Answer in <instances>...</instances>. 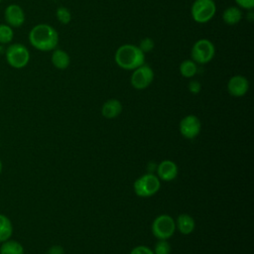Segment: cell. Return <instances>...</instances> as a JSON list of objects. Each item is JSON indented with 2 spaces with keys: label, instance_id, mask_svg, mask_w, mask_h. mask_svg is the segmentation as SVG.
Here are the masks:
<instances>
[{
  "label": "cell",
  "instance_id": "1",
  "mask_svg": "<svg viewBox=\"0 0 254 254\" xmlns=\"http://www.w3.org/2000/svg\"><path fill=\"white\" fill-rule=\"evenodd\" d=\"M29 42L32 47L41 52L54 51L59 44L57 30L48 24H38L29 33Z\"/></svg>",
  "mask_w": 254,
  "mask_h": 254
},
{
  "label": "cell",
  "instance_id": "2",
  "mask_svg": "<svg viewBox=\"0 0 254 254\" xmlns=\"http://www.w3.org/2000/svg\"><path fill=\"white\" fill-rule=\"evenodd\" d=\"M114 61L122 69L133 70L145 64V54L136 45L124 44L116 50Z\"/></svg>",
  "mask_w": 254,
  "mask_h": 254
},
{
  "label": "cell",
  "instance_id": "3",
  "mask_svg": "<svg viewBox=\"0 0 254 254\" xmlns=\"http://www.w3.org/2000/svg\"><path fill=\"white\" fill-rule=\"evenodd\" d=\"M161 180L154 174L148 173L139 177L134 183V191L138 196L150 197L158 192Z\"/></svg>",
  "mask_w": 254,
  "mask_h": 254
},
{
  "label": "cell",
  "instance_id": "4",
  "mask_svg": "<svg viewBox=\"0 0 254 254\" xmlns=\"http://www.w3.org/2000/svg\"><path fill=\"white\" fill-rule=\"evenodd\" d=\"M216 13L214 0H194L190 7V15L194 22L205 24L209 22Z\"/></svg>",
  "mask_w": 254,
  "mask_h": 254
},
{
  "label": "cell",
  "instance_id": "5",
  "mask_svg": "<svg viewBox=\"0 0 254 254\" xmlns=\"http://www.w3.org/2000/svg\"><path fill=\"white\" fill-rule=\"evenodd\" d=\"M191 60L198 64H206L212 61L215 56V47L208 39L197 40L190 51Z\"/></svg>",
  "mask_w": 254,
  "mask_h": 254
},
{
  "label": "cell",
  "instance_id": "6",
  "mask_svg": "<svg viewBox=\"0 0 254 254\" xmlns=\"http://www.w3.org/2000/svg\"><path fill=\"white\" fill-rule=\"evenodd\" d=\"M5 57L10 66L14 68H23L29 64L30 52L26 46L15 43L5 50Z\"/></svg>",
  "mask_w": 254,
  "mask_h": 254
},
{
  "label": "cell",
  "instance_id": "7",
  "mask_svg": "<svg viewBox=\"0 0 254 254\" xmlns=\"http://www.w3.org/2000/svg\"><path fill=\"white\" fill-rule=\"evenodd\" d=\"M176 230V222L169 214H161L157 216L152 223V232L158 239L168 240L173 236Z\"/></svg>",
  "mask_w": 254,
  "mask_h": 254
},
{
  "label": "cell",
  "instance_id": "8",
  "mask_svg": "<svg viewBox=\"0 0 254 254\" xmlns=\"http://www.w3.org/2000/svg\"><path fill=\"white\" fill-rule=\"evenodd\" d=\"M154 76L155 74L153 68L150 65L144 64L133 69L130 76V83L135 89L143 90L149 87V85L153 82Z\"/></svg>",
  "mask_w": 254,
  "mask_h": 254
},
{
  "label": "cell",
  "instance_id": "9",
  "mask_svg": "<svg viewBox=\"0 0 254 254\" xmlns=\"http://www.w3.org/2000/svg\"><path fill=\"white\" fill-rule=\"evenodd\" d=\"M180 132L187 139L195 138L200 132V121L195 115H187L180 122Z\"/></svg>",
  "mask_w": 254,
  "mask_h": 254
},
{
  "label": "cell",
  "instance_id": "10",
  "mask_svg": "<svg viewBox=\"0 0 254 254\" xmlns=\"http://www.w3.org/2000/svg\"><path fill=\"white\" fill-rule=\"evenodd\" d=\"M4 18L7 25L12 28H18L25 22V13L20 5L10 4L5 8Z\"/></svg>",
  "mask_w": 254,
  "mask_h": 254
},
{
  "label": "cell",
  "instance_id": "11",
  "mask_svg": "<svg viewBox=\"0 0 254 254\" xmlns=\"http://www.w3.org/2000/svg\"><path fill=\"white\" fill-rule=\"evenodd\" d=\"M249 89L248 79L240 74L233 75L227 82V91L233 97L244 96Z\"/></svg>",
  "mask_w": 254,
  "mask_h": 254
},
{
  "label": "cell",
  "instance_id": "12",
  "mask_svg": "<svg viewBox=\"0 0 254 254\" xmlns=\"http://www.w3.org/2000/svg\"><path fill=\"white\" fill-rule=\"evenodd\" d=\"M178 166L171 160L162 161L157 167V177L165 182H171L178 176Z\"/></svg>",
  "mask_w": 254,
  "mask_h": 254
},
{
  "label": "cell",
  "instance_id": "13",
  "mask_svg": "<svg viewBox=\"0 0 254 254\" xmlns=\"http://www.w3.org/2000/svg\"><path fill=\"white\" fill-rule=\"evenodd\" d=\"M122 112V104L118 99L111 98L106 100L101 107V114L107 119H113Z\"/></svg>",
  "mask_w": 254,
  "mask_h": 254
},
{
  "label": "cell",
  "instance_id": "14",
  "mask_svg": "<svg viewBox=\"0 0 254 254\" xmlns=\"http://www.w3.org/2000/svg\"><path fill=\"white\" fill-rule=\"evenodd\" d=\"M175 222H176V228H178L179 231L184 235L190 234L195 227V222L193 218L187 213L180 214Z\"/></svg>",
  "mask_w": 254,
  "mask_h": 254
},
{
  "label": "cell",
  "instance_id": "15",
  "mask_svg": "<svg viewBox=\"0 0 254 254\" xmlns=\"http://www.w3.org/2000/svg\"><path fill=\"white\" fill-rule=\"evenodd\" d=\"M243 17L241 9L237 6H229L222 13V20L226 25L234 26L238 24Z\"/></svg>",
  "mask_w": 254,
  "mask_h": 254
},
{
  "label": "cell",
  "instance_id": "16",
  "mask_svg": "<svg viewBox=\"0 0 254 254\" xmlns=\"http://www.w3.org/2000/svg\"><path fill=\"white\" fill-rule=\"evenodd\" d=\"M51 61L53 65L59 69H65L70 64L69 55L61 49H55L53 51Z\"/></svg>",
  "mask_w": 254,
  "mask_h": 254
},
{
  "label": "cell",
  "instance_id": "17",
  "mask_svg": "<svg viewBox=\"0 0 254 254\" xmlns=\"http://www.w3.org/2000/svg\"><path fill=\"white\" fill-rule=\"evenodd\" d=\"M0 254H24V247L17 240L10 238L1 243Z\"/></svg>",
  "mask_w": 254,
  "mask_h": 254
},
{
  "label": "cell",
  "instance_id": "18",
  "mask_svg": "<svg viewBox=\"0 0 254 254\" xmlns=\"http://www.w3.org/2000/svg\"><path fill=\"white\" fill-rule=\"evenodd\" d=\"M13 233V224L9 217L0 213V243L11 238Z\"/></svg>",
  "mask_w": 254,
  "mask_h": 254
},
{
  "label": "cell",
  "instance_id": "19",
  "mask_svg": "<svg viewBox=\"0 0 254 254\" xmlns=\"http://www.w3.org/2000/svg\"><path fill=\"white\" fill-rule=\"evenodd\" d=\"M180 73L186 77L190 78L193 77L197 72V64H195L192 60H185L180 64Z\"/></svg>",
  "mask_w": 254,
  "mask_h": 254
},
{
  "label": "cell",
  "instance_id": "20",
  "mask_svg": "<svg viewBox=\"0 0 254 254\" xmlns=\"http://www.w3.org/2000/svg\"><path fill=\"white\" fill-rule=\"evenodd\" d=\"M14 37L13 29L7 24H0V44H9Z\"/></svg>",
  "mask_w": 254,
  "mask_h": 254
},
{
  "label": "cell",
  "instance_id": "21",
  "mask_svg": "<svg viewBox=\"0 0 254 254\" xmlns=\"http://www.w3.org/2000/svg\"><path fill=\"white\" fill-rule=\"evenodd\" d=\"M56 17L58 21L63 25H67L71 21V13L65 7H59L56 11Z\"/></svg>",
  "mask_w": 254,
  "mask_h": 254
},
{
  "label": "cell",
  "instance_id": "22",
  "mask_svg": "<svg viewBox=\"0 0 254 254\" xmlns=\"http://www.w3.org/2000/svg\"><path fill=\"white\" fill-rule=\"evenodd\" d=\"M172 247L165 239H159L154 247V254H170Z\"/></svg>",
  "mask_w": 254,
  "mask_h": 254
},
{
  "label": "cell",
  "instance_id": "23",
  "mask_svg": "<svg viewBox=\"0 0 254 254\" xmlns=\"http://www.w3.org/2000/svg\"><path fill=\"white\" fill-rule=\"evenodd\" d=\"M138 47H139V49H140L144 54H146V53H149V52L153 51V49H154V47H155V43H154L153 39H151V38H149V37H146V38H144V39H142V40L140 41Z\"/></svg>",
  "mask_w": 254,
  "mask_h": 254
},
{
  "label": "cell",
  "instance_id": "24",
  "mask_svg": "<svg viewBox=\"0 0 254 254\" xmlns=\"http://www.w3.org/2000/svg\"><path fill=\"white\" fill-rule=\"evenodd\" d=\"M237 7L245 10H252L254 8V0H234Z\"/></svg>",
  "mask_w": 254,
  "mask_h": 254
},
{
  "label": "cell",
  "instance_id": "25",
  "mask_svg": "<svg viewBox=\"0 0 254 254\" xmlns=\"http://www.w3.org/2000/svg\"><path fill=\"white\" fill-rule=\"evenodd\" d=\"M130 254H154V251L151 250L148 246H145V245H139V246H136L134 247Z\"/></svg>",
  "mask_w": 254,
  "mask_h": 254
},
{
  "label": "cell",
  "instance_id": "26",
  "mask_svg": "<svg viewBox=\"0 0 254 254\" xmlns=\"http://www.w3.org/2000/svg\"><path fill=\"white\" fill-rule=\"evenodd\" d=\"M188 89L192 94H197L201 90V84L197 80H190L188 84Z\"/></svg>",
  "mask_w": 254,
  "mask_h": 254
},
{
  "label": "cell",
  "instance_id": "27",
  "mask_svg": "<svg viewBox=\"0 0 254 254\" xmlns=\"http://www.w3.org/2000/svg\"><path fill=\"white\" fill-rule=\"evenodd\" d=\"M48 254H64V251L61 245H53L48 250Z\"/></svg>",
  "mask_w": 254,
  "mask_h": 254
},
{
  "label": "cell",
  "instance_id": "28",
  "mask_svg": "<svg viewBox=\"0 0 254 254\" xmlns=\"http://www.w3.org/2000/svg\"><path fill=\"white\" fill-rule=\"evenodd\" d=\"M247 19H248L249 22H253V21H254V12H253V9H252V10H248Z\"/></svg>",
  "mask_w": 254,
  "mask_h": 254
},
{
  "label": "cell",
  "instance_id": "29",
  "mask_svg": "<svg viewBox=\"0 0 254 254\" xmlns=\"http://www.w3.org/2000/svg\"><path fill=\"white\" fill-rule=\"evenodd\" d=\"M4 53H5V49H4L3 45L0 44V55H2V54H4Z\"/></svg>",
  "mask_w": 254,
  "mask_h": 254
},
{
  "label": "cell",
  "instance_id": "30",
  "mask_svg": "<svg viewBox=\"0 0 254 254\" xmlns=\"http://www.w3.org/2000/svg\"><path fill=\"white\" fill-rule=\"evenodd\" d=\"M2 168H3V165H2V162L0 160V175H1V172H2Z\"/></svg>",
  "mask_w": 254,
  "mask_h": 254
},
{
  "label": "cell",
  "instance_id": "31",
  "mask_svg": "<svg viewBox=\"0 0 254 254\" xmlns=\"http://www.w3.org/2000/svg\"><path fill=\"white\" fill-rule=\"evenodd\" d=\"M0 3H1V0H0Z\"/></svg>",
  "mask_w": 254,
  "mask_h": 254
}]
</instances>
